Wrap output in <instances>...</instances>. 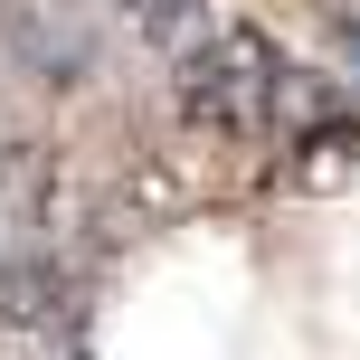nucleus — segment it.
Here are the masks:
<instances>
[{
  "label": "nucleus",
  "mask_w": 360,
  "mask_h": 360,
  "mask_svg": "<svg viewBox=\"0 0 360 360\" xmlns=\"http://www.w3.org/2000/svg\"><path fill=\"white\" fill-rule=\"evenodd\" d=\"M275 86H285V57L266 29H209L199 48H180V105L209 133H256L275 114Z\"/></svg>",
  "instance_id": "f257e3e1"
},
{
  "label": "nucleus",
  "mask_w": 360,
  "mask_h": 360,
  "mask_svg": "<svg viewBox=\"0 0 360 360\" xmlns=\"http://www.w3.org/2000/svg\"><path fill=\"white\" fill-rule=\"evenodd\" d=\"M133 19H143V29H180V19H190V0H124Z\"/></svg>",
  "instance_id": "f03ea898"
},
{
  "label": "nucleus",
  "mask_w": 360,
  "mask_h": 360,
  "mask_svg": "<svg viewBox=\"0 0 360 360\" xmlns=\"http://www.w3.org/2000/svg\"><path fill=\"white\" fill-rule=\"evenodd\" d=\"M351 57H360V29H351Z\"/></svg>",
  "instance_id": "7ed1b4c3"
}]
</instances>
